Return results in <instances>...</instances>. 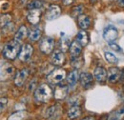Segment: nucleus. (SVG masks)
Wrapping results in <instances>:
<instances>
[{
  "label": "nucleus",
  "mask_w": 124,
  "mask_h": 120,
  "mask_svg": "<svg viewBox=\"0 0 124 120\" xmlns=\"http://www.w3.org/2000/svg\"><path fill=\"white\" fill-rule=\"evenodd\" d=\"M15 68L10 63H3L0 65V81L6 80L14 75Z\"/></svg>",
  "instance_id": "39448f33"
},
{
  "label": "nucleus",
  "mask_w": 124,
  "mask_h": 120,
  "mask_svg": "<svg viewBox=\"0 0 124 120\" xmlns=\"http://www.w3.org/2000/svg\"><path fill=\"white\" fill-rule=\"evenodd\" d=\"M53 96V90L48 84H41L34 91V98L42 103L50 101Z\"/></svg>",
  "instance_id": "f257e3e1"
},
{
  "label": "nucleus",
  "mask_w": 124,
  "mask_h": 120,
  "mask_svg": "<svg viewBox=\"0 0 124 120\" xmlns=\"http://www.w3.org/2000/svg\"><path fill=\"white\" fill-rule=\"evenodd\" d=\"M82 12H83V6L82 5H78V6H76L73 11H72V15L73 16H79L80 15H82Z\"/></svg>",
  "instance_id": "cd10ccee"
},
{
  "label": "nucleus",
  "mask_w": 124,
  "mask_h": 120,
  "mask_svg": "<svg viewBox=\"0 0 124 120\" xmlns=\"http://www.w3.org/2000/svg\"><path fill=\"white\" fill-rule=\"evenodd\" d=\"M78 26L81 29L86 30L91 25V18L86 15H80L78 18Z\"/></svg>",
  "instance_id": "dca6fc26"
},
{
  "label": "nucleus",
  "mask_w": 124,
  "mask_h": 120,
  "mask_svg": "<svg viewBox=\"0 0 124 120\" xmlns=\"http://www.w3.org/2000/svg\"><path fill=\"white\" fill-rule=\"evenodd\" d=\"M41 37V30L39 28H34L30 31L29 33V38L32 42H35L37 40H39V38Z\"/></svg>",
  "instance_id": "5701e85b"
},
{
  "label": "nucleus",
  "mask_w": 124,
  "mask_h": 120,
  "mask_svg": "<svg viewBox=\"0 0 124 120\" xmlns=\"http://www.w3.org/2000/svg\"><path fill=\"white\" fill-rule=\"evenodd\" d=\"M121 71L117 68H110L107 73V77L111 83H116L118 80H120Z\"/></svg>",
  "instance_id": "9b49d317"
},
{
  "label": "nucleus",
  "mask_w": 124,
  "mask_h": 120,
  "mask_svg": "<svg viewBox=\"0 0 124 120\" xmlns=\"http://www.w3.org/2000/svg\"><path fill=\"white\" fill-rule=\"evenodd\" d=\"M54 48V40L52 37H44L39 43L40 51L45 54H50L53 52Z\"/></svg>",
  "instance_id": "20e7f679"
},
{
  "label": "nucleus",
  "mask_w": 124,
  "mask_h": 120,
  "mask_svg": "<svg viewBox=\"0 0 124 120\" xmlns=\"http://www.w3.org/2000/svg\"><path fill=\"white\" fill-rule=\"evenodd\" d=\"M104 56H105V58H106V60L108 61L109 63H113V64H116L117 63V58L115 56V54H113L110 52H105Z\"/></svg>",
  "instance_id": "bb28decb"
},
{
  "label": "nucleus",
  "mask_w": 124,
  "mask_h": 120,
  "mask_svg": "<svg viewBox=\"0 0 124 120\" xmlns=\"http://www.w3.org/2000/svg\"><path fill=\"white\" fill-rule=\"evenodd\" d=\"M27 35H28V29H27V27L26 26H21L18 29V30L16 31V35H15V40L20 43L21 41H23L27 37Z\"/></svg>",
  "instance_id": "a211bd4d"
},
{
  "label": "nucleus",
  "mask_w": 124,
  "mask_h": 120,
  "mask_svg": "<svg viewBox=\"0 0 124 120\" xmlns=\"http://www.w3.org/2000/svg\"><path fill=\"white\" fill-rule=\"evenodd\" d=\"M118 36V31L116 30V28H115L114 26H108L104 29L103 31V38L107 41V42H115Z\"/></svg>",
  "instance_id": "0eeeda50"
},
{
  "label": "nucleus",
  "mask_w": 124,
  "mask_h": 120,
  "mask_svg": "<svg viewBox=\"0 0 124 120\" xmlns=\"http://www.w3.org/2000/svg\"><path fill=\"white\" fill-rule=\"evenodd\" d=\"M78 78H79V75H78V72L77 70H75V71H72L68 76H67V82H68V84L70 85V86H75L76 84H77V82H78Z\"/></svg>",
  "instance_id": "412c9836"
},
{
  "label": "nucleus",
  "mask_w": 124,
  "mask_h": 120,
  "mask_svg": "<svg viewBox=\"0 0 124 120\" xmlns=\"http://www.w3.org/2000/svg\"><path fill=\"white\" fill-rule=\"evenodd\" d=\"M79 79H80L81 86L85 89L90 88L93 84V76L89 73H82L79 76Z\"/></svg>",
  "instance_id": "ddd939ff"
},
{
  "label": "nucleus",
  "mask_w": 124,
  "mask_h": 120,
  "mask_svg": "<svg viewBox=\"0 0 124 120\" xmlns=\"http://www.w3.org/2000/svg\"><path fill=\"white\" fill-rule=\"evenodd\" d=\"M82 120H94V118H93V116H88V117H85L84 119Z\"/></svg>",
  "instance_id": "f704fd0d"
},
{
  "label": "nucleus",
  "mask_w": 124,
  "mask_h": 120,
  "mask_svg": "<svg viewBox=\"0 0 124 120\" xmlns=\"http://www.w3.org/2000/svg\"><path fill=\"white\" fill-rule=\"evenodd\" d=\"M82 51V46L78 43V41H74L70 45V52L72 57H78L81 53Z\"/></svg>",
  "instance_id": "f3484780"
},
{
  "label": "nucleus",
  "mask_w": 124,
  "mask_h": 120,
  "mask_svg": "<svg viewBox=\"0 0 124 120\" xmlns=\"http://www.w3.org/2000/svg\"><path fill=\"white\" fill-rule=\"evenodd\" d=\"M12 22V15L9 14H3L0 15V27H6Z\"/></svg>",
  "instance_id": "b1692460"
},
{
  "label": "nucleus",
  "mask_w": 124,
  "mask_h": 120,
  "mask_svg": "<svg viewBox=\"0 0 124 120\" xmlns=\"http://www.w3.org/2000/svg\"><path fill=\"white\" fill-rule=\"evenodd\" d=\"M33 52V48L31 44H25L20 48V52L18 53V57L22 62H26L30 59Z\"/></svg>",
  "instance_id": "423d86ee"
},
{
  "label": "nucleus",
  "mask_w": 124,
  "mask_h": 120,
  "mask_svg": "<svg viewBox=\"0 0 124 120\" xmlns=\"http://www.w3.org/2000/svg\"><path fill=\"white\" fill-rule=\"evenodd\" d=\"M109 46H110V48H111L112 50H114V51H116V52H121V51H122L121 48L117 45V44H116L115 42H110V43H109Z\"/></svg>",
  "instance_id": "7c9ffc66"
},
{
  "label": "nucleus",
  "mask_w": 124,
  "mask_h": 120,
  "mask_svg": "<svg viewBox=\"0 0 124 120\" xmlns=\"http://www.w3.org/2000/svg\"><path fill=\"white\" fill-rule=\"evenodd\" d=\"M93 76H94V78L96 79L97 82H99V83H103V82L106 81L107 73H106V71H105L102 67H97V68H95V70H94Z\"/></svg>",
  "instance_id": "4468645a"
},
{
  "label": "nucleus",
  "mask_w": 124,
  "mask_h": 120,
  "mask_svg": "<svg viewBox=\"0 0 124 120\" xmlns=\"http://www.w3.org/2000/svg\"><path fill=\"white\" fill-rule=\"evenodd\" d=\"M74 2V0H62V3L64 4V5H71L72 3Z\"/></svg>",
  "instance_id": "2f4dec72"
},
{
  "label": "nucleus",
  "mask_w": 124,
  "mask_h": 120,
  "mask_svg": "<svg viewBox=\"0 0 124 120\" xmlns=\"http://www.w3.org/2000/svg\"><path fill=\"white\" fill-rule=\"evenodd\" d=\"M28 116L27 112L25 111H18L15 113L11 114L10 117L8 118V120H24L26 117Z\"/></svg>",
  "instance_id": "4be33fe9"
},
{
  "label": "nucleus",
  "mask_w": 124,
  "mask_h": 120,
  "mask_svg": "<svg viewBox=\"0 0 124 120\" xmlns=\"http://www.w3.org/2000/svg\"><path fill=\"white\" fill-rule=\"evenodd\" d=\"M51 62L54 65H56V66L63 65L64 62H65V55H64L63 52L59 51V50L54 52V53L52 54V57H51Z\"/></svg>",
  "instance_id": "f8f14e48"
},
{
  "label": "nucleus",
  "mask_w": 124,
  "mask_h": 120,
  "mask_svg": "<svg viewBox=\"0 0 124 120\" xmlns=\"http://www.w3.org/2000/svg\"><path fill=\"white\" fill-rule=\"evenodd\" d=\"M117 2H118V4H119L120 6L124 7V0H117Z\"/></svg>",
  "instance_id": "72a5a7b5"
},
{
  "label": "nucleus",
  "mask_w": 124,
  "mask_h": 120,
  "mask_svg": "<svg viewBox=\"0 0 124 120\" xmlns=\"http://www.w3.org/2000/svg\"><path fill=\"white\" fill-rule=\"evenodd\" d=\"M71 42L69 40V38H62L60 40V49L62 52H66L68 49H70Z\"/></svg>",
  "instance_id": "a878e982"
},
{
  "label": "nucleus",
  "mask_w": 124,
  "mask_h": 120,
  "mask_svg": "<svg viewBox=\"0 0 124 120\" xmlns=\"http://www.w3.org/2000/svg\"><path fill=\"white\" fill-rule=\"evenodd\" d=\"M41 18V11L40 9H32L30 10L27 15V20L31 25H36L39 23Z\"/></svg>",
  "instance_id": "6e6552de"
},
{
  "label": "nucleus",
  "mask_w": 124,
  "mask_h": 120,
  "mask_svg": "<svg viewBox=\"0 0 124 120\" xmlns=\"http://www.w3.org/2000/svg\"><path fill=\"white\" fill-rule=\"evenodd\" d=\"M81 113H82V110L80 109V107L73 106L72 108L69 109L67 114H68V117L70 119H76V118H78L81 115Z\"/></svg>",
  "instance_id": "aec40b11"
},
{
  "label": "nucleus",
  "mask_w": 124,
  "mask_h": 120,
  "mask_svg": "<svg viewBox=\"0 0 124 120\" xmlns=\"http://www.w3.org/2000/svg\"><path fill=\"white\" fill-rule=\"evenodd\" d=\"M77 41L82 47L87 46V44L89 43V35L85 30H80L77 35Z\"/></svg>",
  "instance_id": "6ab92c4d"
},
{
  "label": "nucleus",
  "mask_w": 124,
  "mask_h": 120,
  "mask_svg": "<svg viewBox=\"0 0 124 120\" xmlns=\"http://www.w3.org/2000/svg\"><path fill=\"white\" fill-rule=\"evenodd\" d=\"M66 77V71L64 69H55L50 75H48V81L51 84L57 85L58 83L62 82Z\"/></svg>",
  "instance_id": "7ed1b4c3"
},
{
  "label": "nucleus",
  "mask_w": 124,
  "mask_h": 120,
  "mask_svg": "<svg viewBox=\"0 0 124 120\" xmlns=\"http://www.w3.org/2000/svg\"><path fill=\"white\" fill-rule=\"evenodd\" d=\"M116 120H124V106H122L115 114Z\"/></svg>",
  "instance_id": "c85d7f7f"
},
{
  "label": "nucleus",
  "mask_w": 124,
  "mask_h": 120,
  "mask_svg": "<svg viewBox=\"0 0 124 120\" xmlns=\"http://www.w3.org/2000/svg\"><path fill=\"white\" fill-rule=\"evenodd\" d=\"M20 52V45L17 41H12L5 46L3 50V55L10 60H14Z\"/></svg>",
  "instance_id": "f03ea898"
},
{
  "label": "nucleus",
  "mask_w": 124,
  "mask_h": 120,
  "mask_svg": "<svg viewBox=\"0 0 124 120\" xmlns=\"http://www.w3.org/2000/svg\"><path fill=\"white\" fill-rule=\"evenodd\" d=\"M61 14V9L57 5H51L46 12V18L48 20H54Z\"/></svg>",
  "instance_id": "1a4fd4ad"
},
{
  "label": "nucleus",
  "mask_w": 124,
  "mask_h": 120,
  "mask_svg": "<svg viewBox=\"0 0 124 120\" xmlns=\"http://www.w3.org/2000/svg\"><path fill=\"white\" fill-rule=\"evenodd\" d=\"M43 5V2L40 0H32L28 4V9L32 10V9H40Z\"/></svg>",
  "instance_id": "393cba45"
},
{
  "label": "nucleus",
  "mask_w": 124,
  "mask_h": 120,
  "mask_svg": "<svg viewBox=\"0 0 124 120\" xmlns=\"http://www.w3.org/2000/svg\"><path fill=\"white\" fill-rule=\"evenodd\" d=\"M8 103V99L7 98H0V113L3 112V111L6 109Z\"/></svg>",
  "instance_id": "c756f323"
},
{
  "label": "nucleus",
  "mask_w": 124,
  "mask_h": 120,
  "mask_svg": "<svg viewBox=\"0 0 124 120\" xmlns=\"http://www.w3.org/2000/svg\"><path fill=\"white\" fill-rule=\"evenodd\" d=\"M29 75V71L27 69H22L20 70L17 74H16V77H15V84L17 87H21L24 85L25 81L27 80Z\"/></svg>",
  "instance_id": "9d476101"
},
{
  "label": "nucleus",
  "mask_w": 124,
  "mask_h": 120,
  "mask_svg": "<svg viewBox=\"0 0 124 120\" xmlns=\"http://www.w3.org/2000/svg\"><path fill=\"white\" fill-rule=\"evenodd\" d=\"M68 94V87L64 86V85H60L58 86L55 90H54V97L56 100H63L66 98Z\"/></svg>",
  "instance_id": "2eb2a0df"
},
{
  "label": "nucleus",
  "mask_w": 124,
  "mask_h": 120,
  "mask_svg": "<svg viewBox=\"0 0 124 120\" xmlns=\"http://www.w3.org/2000/svg\"><path fill=\"white\" fill-rule=\"evenodd\" d=\"M120 80L121 81H124V69L121 71V76H120Z\"/></svg>",
  "instance_id": "473e14b6"
},
{
  "label": "nucleus",
  "mask_w": 124,
  "mask_h": 120,
  "mask_svg": "<svg viewBox=\"0 0 124 120\" xmlns=\"http://www.w3.org/2000/svg\"><path fill=\"white\" fill-rule=\"evenodd\" d=\"M96 1H97V0H90V2H91L92 4H93V3H95Z\"/></svg>",
  "instance_id": "c9c22d12"
}]
</instances>
